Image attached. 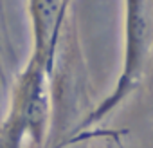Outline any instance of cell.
<instances>
[{
	"instance_id": "cell-1",
	"label": "cell",
	"mask_w": 153,
	"mask_h": 148,
	"mask_svg": "<svg viewBox=\"0 0 153 148\" xmlns=\"http://www.w3.org/2000/svg\"><path fill=\"white\" fill-rule=\"evenodd\" d=\"M153 65V0H124V54L114 92L88 112L70 135L94 130L106 116L133 96Z\"/></svg>"
},
{
	"instance_id": "cell-2",
	"label": "cell",
	"mask_w": 153,
	"mask_h": 148,
	"mask_svg": "<svg viewBox=\"0 0 153 148\" xmlns=\"http://www.w3.org/2000/svg\"><path fill=\"white\" fill-rule=\"evenodd\" d=\"M61 4L63 0H29V15L34 42L31 60L45 67L51 74L56 63L59 33L67 18V13H63Z\"/></svg>"
},
{
	"instance_id": "cell-3",
	"label": "cell",
	"mask_w": 153,
	"mask_h": 148,
	"mask_svg": "<svg viewBox=\"0 0 153 148\" xmlns=\"http://www.w3.org/2000/svg\"><path fill=\"white\" fill-rule=\"evenodd\" d=\"M121 137H123L121 132H115V130L99 132V130L94 128L88 144H90V148H124Z\"/></svg>"
}]
</instances>
